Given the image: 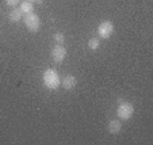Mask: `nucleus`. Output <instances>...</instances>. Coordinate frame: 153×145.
Instances as JSON below:
<instances>
[{
    "label": "nucleus",
    "mask_w": 153,
    "mask_h": 145,
    "mask_svg": "<svg viewBox=\"0 0 153 145\" xmlns=\"http://www.w3.org/2000/svg\"><path fill=\"white\" fill-rule=\"evenodd\" d=\"M107 129H108V132H110L111 134H118V133H121V130H122V123H121V121H119V119H113V121H110V123H108Z\"/></svg>",
    "instance_id": "7"
},
{
    "label": "nucleus",
    "mask_w": 153,
    "mask_h": 145,
    "mask_svg": "<svg viewBox=\"0 0 153 145\" xmlns=\"http://www.w3.org/2000/svg\"><path fill=\"white\" fill-rule=\"evenodd\" d=\"M19 3H20V0H6V4L7 6H10V7H12V8L16 7Z\"/></svg>",
    "instance_id": "12"
},
{
    "label": "nucleus",
    "mask_w": 153,
    "mask_h": 145,
    "mask_svg": "<svg viewBox=\"0 0 153 145\" xmlns=\"http://www.w3.org/2000/svg\"><path fill=\"white\" fill-rule=\"evenodd\" d=\"M42 83H43V86H45L46 88H49V90H57L61 84V80H60L58 73L56 72L54 69L49 68V69H46L45 72H43Z\"/></svg>",
    "instance_id": "1"
},
{
    "label": "nucleus",
    "mask_w": 153,
    "mask_h": 145,
    "mask_svg": "<svg viewBox=\"0 0 153 145\" xmlns=\"http://www.w3.org/2000/svg\"><path fill=\"white\" fill-rule=\"evenodd\" d=\"M113 33H114V25L111 23L110 20H104V22H102V23L99 25L98 34L100 38L107 39V38H110L111 35H113Z\"/></svg>",
    "instance_id": "4"
},
{
    "label": "nucleus",
    "mask_w": 153,
    "mask_h": 145,
    "mask_svg": "<svg viewBox=\"0 0 153 145\" xmlns=\"http://www.w3.org/2000/svg\"><path fill=\"white\" fill-rule=\"evenodd\" d=\"M52 58L54 62H57V64H61L64 60H65V57H67V49L62 46V45H56L54 48L52 49Z\"/></svg>",
    "instance_id": "5"
},
{
    "label": "nucleus",
    "mask_w": 153,
    "mask_h": 145,
    "mask_svg": "<svg viewBox=\"0 0 153 145\" xmlns=\"http://www.w3.org/2000/svg\"><path fill=\"white\" fill-rule=\"evenodd\" d=\"M99 46H100V41H99V38H91V39L88 41V48H90L91 50L99 49Z\"/></svg>",
    "instance_id": "10"
},
{
    "label": "nucleus",
    "mask_w": 153,
    "mask_h": 145,
    "mask_svg": "<svg viewBox=\"0 0 153 145\" xmlns=\"http://www.w3.org/2000/svg\"><path fill=\"white\" fill-rule=\"evenodd\" d=\"M23 22H25V25H26V27L31 33H37L38 30H39L41 20H39V16H38L37 14H34V12H30V14L25 15Z\"/></svg>",
    "instance_id": "3"
},
{
    "label": "nucleus",
    "mask_w": 153,
    "mask_h": 145,
    "mask_svg": "<svg viewBox=\"0 0 153 145\" xmlns=\"http://www.w3.org/2000/svg\"><path fill=\"white\" fill-rule=\"evenodd\" d=\"M53 39L56 41V44H64V41H65V35L62 33H56L53 35Z\"/></svg>",
    "instance_id": "11"
},
{
    "label": "nucleus",
    "mask_w": 153,
    "mask_h": 145,
    "mask_svg": "<svg viewBox=\"0 0 153 145\" xmlns=\"http://www.w3.org/2000/svg\"><path fill=\"white\" fill-rule=\"evenodd\" d=\"M26 1H30V3H41V0H26Z\"/></svg>",
    "instance_id": "13"
},
{
    "label": "nucleus",
    "mask_w": 153,
    "mask_h": 145,
    "mask_svg": "<svg viewBox=\"0 0 153 145\" xmlns=\"http://www.w3.org/2000/svg\"><path fill=\"white\" fill-rule=\"evenodd\" d=\"M117 102H118V105H119V103H122V102H125V100H123V98H118V100Z\"/></svg>",
    "instance_id": "14"
},
{
    "label": "nucleus",
    "mask_w": 153,
    "mask_h": 145,
    "mask_svg": "<svg viewBox=\"0 0 153 145\" xmlns=\"http://www.w3.org/2000/svg\"><path fill=\"white\" fill-rule=\"evenodd\" d=\"M61 84H62V87L65 88V90H68V91L73 90V88L76 87V84H77V79H76L73 75H67L65 77L62 79Z\"/></svg>",
    "instance_id": "6"
},
{
    "label": "nucleus",
    "mask_w": 153,
    "mask_h": 145,
    "mask_svg": "<svg viewBox=\"0 0 153 145\" xmlns=\"http://www.w3.org/2000/svg\"><path fill=\"white\" fill-rule=\"evenodd\" d=\"M19 10L22 11L23 15L30 14V12H33V3H30V1H23V3L20 4Z\"/></svg>",
    "instance_id": "9"
},
{
    "label": "nucleus",
    "mask_w": 153,
    "mask_h": 145,
    "mask_svg": "<svg viewBox=\"0 0 153 145\" xmlns=\"http://www.w3.org/2000/svg\"><path fill=\"white\" fill-rule=\"evenodd\" d=\"M22 16H23L22 11H20L19 8H15V7L11 10V11H10V15H8L10 20H11V22H15V23H16V22H19V20L22 19Z\"/></svg>",
    "instance_id": "8"
},
{
    "label": "nucleus",
    "mask_w": 153,
    "mask_h": 145,
    "mask_svg": "<svg viewBox=\"0 0 153 145\" xmlns=\"http://www.w3.org/2000/svg\"><path fill=\"white\" fill-rule=\"evenodd\" d=\"M134 114V107L131 103H127V102H122L119 103L118 109H117V115L119 119L122 121H126V119L131 118V115Z\"/></svg>",
    "instance_id": "2"
}]
</instances>
